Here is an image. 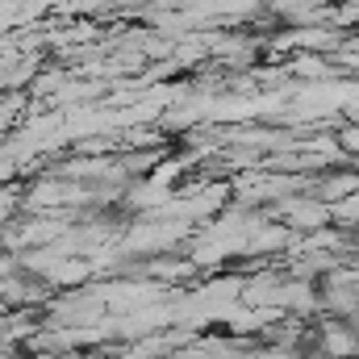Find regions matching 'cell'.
<instances>
[{"instance_id": "6da1fadb", "label": "cell", "mask_w": 359, "mask_h": 359, "mask_svg": "<svg viewBox=\"0 0 359 359\" xmlns=\"http://www.w3.org/2000/svg\"><path fill=\"white\" fill-rule=\"evenodd\" d=\"M339 142H343V151H351V155H359V121H355V126H347V130H343V138H339Z\"/></svg>"}]
</instances>
